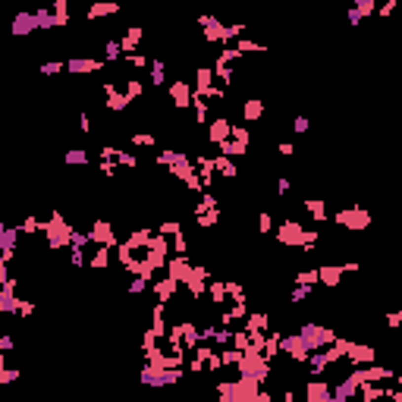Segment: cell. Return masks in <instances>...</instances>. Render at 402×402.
<instances>
[{
    "label": "cell",
    "mask_w": 402,
    "mask_h": 402,
    "mask_svg": "<svg viewBox=\"0 0 402 402\" xmlns=\"http://www.w3.org/2000/svg\"><path fill=\"white\" fill-rule=\"evenodd\" d=\"M88 236H91V242H95V245H107V249H110V245L116 242V236H113V226H110L107 220H98V223L88 229Z\"/></svg>",
    "instance_id": "obj_10"
},
{
    "label": "cell",
    "mask_w": 402,
    "mask_h": 402,
    "mask_svg": "<svg viewBox=\"0 0 402 402\" xmlns=\"http://www.w3.org/2000/svg\"><path fill=\"white\" fill-rule=\"evenodd\" d=\"M179 377H183L179 367H154V365H148L142 371V383L145 387H176Z\"/></svg>",
    "instance_id": "obj_3"
},
{
    "label": "cell",
    "mask_w": 402,
    "mask_h": 402,
    "mask_svg": "<svg viewBox=\"0 0 402 402\" xmlns=\"http://www.w3.org/2000/svg\"><path fill=\"white\" fill-rule=\"evenodd\" d=\"M314 283H321L318 267H311V270H298V273H295V286H314Z\"/></svg>",
    "instance_id": "obj_29"
},
{
    "label": "cell",
    "mask_w": 402,
    "mask_h": 402,
    "mask_svg": "<svg viewBox=\"0 0 402 402\" xmlns=\"http://www.w3.org/2000/svg\"><path fill=\"white\" fill-rule=\"evenodd\" d=\"M371 13H377V3H374V0H358L346 16H349V22H352V25H358L365 16H371Z\"/></svg>",
    "instance_id": "obj_17"
},
{
    "label": "cell",
    "mask_w": 402,
    "mask_h": 402,
    "mask_svg": "<svg viewBox=\"0 0 402 402\" xmlns=\"http://www.w3.org/2000/svg\"><path fill=\"white\" fill-rule=\"evenodd\" d=\"M302 208L314 217V223H324V220H327V204L324 201H302Z\"/></svg>",
    "instance_id": "obj_26"
},
{
    "label": "cell",
    "mask_w": 402,
    "mask_h": 402,
    "mask_svg": "<svg viewBox=\"0 0 402 402\" xmlns=\"http://www.w3.org/2000/svg\"><path fill=\"white\" fill-rule=\"evenodd\" d=\"M176 280L173 277H167V280H157L154 283V295H157V302L160 305H167V302H173V295H176Z\"/></svg>",
    "instance_id": "obj_13"
},
{
    "label": "cell",
    "mask_w": 402,
    "mask_h": 402,
    "mask_svg": "<svg viewBox=\"0 0 402 402\" xmlns=\"http://www.w3.org/2000/svg\"><path fill=\"white\" fill-rule=\"evenodd\" d=\"M396 380H399V387H402V374H396Z\"/></svg>",
    "instance_id": "obj_62"
},
{
    "label": "cell",
    "mask_w": 402,
    "mask_h": 402,
    "mask_svg": "<svg viewBox=\"0 0 402 402\" xmlns=\"http://www.w3.org/2000/svg\"><path fill=\"white\" fill-rule=\"evenodd\" d=\"M142 35H145V32H142V25H132V29L126 32L123 38H119V47H123V54H126V57H129L132 50L139 47V41H142Z\"/></svg>",
    "instance_id": "obj_19"
},
{
    "label": "cell",
    "mask_w": 402,
    "mask_h": 402,
    "mask_svg": "<svg viewBox=\"0 0 402 402\" xmlns=\"http://www.w3.org/2000/svg\"><path fill=\"white\" fill-rule=\"evenodd\" d=\"M126 60H129V63L135 66V70H142V66H148V57H145V54H129Z\"/></svg>",
    "instance_id": "obj_49"
},
{
    "label": "cell",
    "mask_w": 402,
    "mask_h": 402,
    "mask_svg": "<svg viewBox=\"0 0 402 402\" xmlns=\"http://www.w3.org/2000/svg\"><path fill=\"white\" fill-rule=\"evenodd\" d=\"M214 79H220V82H233V70H229V63H223V60H217L214 63Z\"/></svg>",
    "instance_id": "obj_34"
},
{
    "label": "cell",
    "mask_w": 402,
    "mask_h": 402,
    "mask_svg": "<svg viewBox=\"0 0 402 402\" xmlns=\"http://www.w3.org/2000/svg\"><path fill=\"white\" fill-rule=\"evenodd\" d=\"M16 229H19L22 236H35V233H44V223H41L38 217H32V214H29V217L22 220V226H16Z\"/></svg>",
    "instance_id": "obj_28"
},
{
    "label": "cell",
    "mask_w": 402,
    "mask_h": 402,
    "mask_svg": "<svg viewBox=\"0 0 402 402\" xmlns=\"http://www.w3.org/2000/svg\"><path fill=\"white\" fill-rule=\"evenodd\" d=\"M292 129H295L298 135H302V132H308V119H305V116H295V123H292Z\"/></svg>",
    "instance_id": "obj_54"
},
{
    "label": "cell",
    "mask_w": 402,
    "mask_h": 402,
    "mask_svg": "<svg viewBox=\"0 0 402 402\" xmlns=\"http://www.w3.org/2000/svg\"><path fill=\"white\" fill-rule=\"evenodd\" d=\"M35 22H38V29H54V25H63L50 10H35Z\"/></svg>",
    "instance_id": "obj_30"
},
{
    "label": "cell",
    "mask_w": 402,
    "mask_h": 402,
    "mask_svg": "<svg viewBox=\"0 0 402 402\" xmlns=\"http://www.w3.org/2000/svg\"><path fill=\"white\" fill-rule=\"evenodd\" d=\"M119 54H123V47H119V41H107V47H104V60H119Z\"/></svg>",
    "instance_id": "obj_39"
},
{
    "label": "cell",
    "mask_w": 402,
    "mask_h": 402,
    "mask_svg": "<svg viewBox=\"0 0 402 402\" xmlns=\"http://www.w3.org/2000/svg\"><path fill=\"white\" fill-rule=\"evenodd\" d=\"M16 242H19V229L16 226H0V264H10L16 255Z\"/></svg>",
    "instance_id": "obj_6"
},
{
    "label": "cell",
    "mask_w": 402,
    "mask_h": 402,
    "mask_svg": "<svg viewBox=\"0 0 402 402\" xmlns=\"http://www.w3.org/2000/svg\"><path fill=\"white\" fill-rule=\"evenodd\" d=\"M277 151L283 154V157H292V154H295V148H292L289 142H280V145H277Z\"/></svg>",
    "instance_id": "obj_53"
},
{
    "label": "cell",
    "mask_w": 402,
    "mask_h": 402,
    "mask_svg": "<svg viewBox=\"0 0 402 402\" xmlns=\"http://www.w3.org/2000/svg\"><path fill=\"white\" fill-rule=\"evenodd\" d=\"M41 73H44V75H54V73H66V63H44V66H41Z\"/></svg>",
    "instance_id": "obj_48"
},
{
    "label": "cell",
    "mask_w": 402,
    "mask_h": 402,
    "mask_svg": "<svg viewBox=\"0 0 402 402\" xmlns=\"http://www.w3.org/2000/svg\"><path fill=\"white\" fill-rule=\"evenodd\" d=\"M142 82L139 79H129V82H126V98H129V101H135V98H142Z\"/></svg>",
    "instance_id": "obj_37"
},
{
    "label": "cell",
    "mask_w": 402,
    "mask_h": 402,
    "mask_svg": "<svg viewBox=\"0 0 402 402\" xmlns=\"http://www.w3.org/2000/svg\"><path fill=\"white\" fill-rule=\"evenodd\" d=\"M104 95H107V107L110 110H126L132 104V101L126 98V91H116V85H110V82L104 85Z\"/></svg>",
    "instance_id": "obj_14"
},
{
    "label": "cell",
    "mask_w": 402,
    "mask_h": 402,
    "mask_svg": "<svg viewBox=\"0 0 402 402\" xmlns=\"http://www.w3.org/2000/svg\"><path fill=\"white\" fill-rule=\"evenodd\" d=\"M167 267H170V277L176 280V283H189V277H192V261H189V255H176V258H170L167 261Z\"/></svg>",
    "instance_id": "obj_8"
},
{
    "label": "cell",
    "mask_w": 402,
    "mask_h": 402,
    "mask_svg": "<svg viewBox=\"0 0 402 402\" xmlns=\"http://www.w3.org/2000/svg\"><path fill=\"white\" fill-rule=\"evenodd\" d=\"M321 273V283H327V286H339L343 283V264H324V267H318Z\"/></svg>",
    "instance_id": "obj_15"
},
{
    "label": "cell",
    "mask_w": 402,
    "mask_h": 402,
    "mask_svg": "<svg viewBox=\"0 0 402 402\" xmlns=\"http://www.w3.org/2000/svg\"><path fill=\"white\" fill-rule=\"evenodd\" d=\"M233 336H236L233 330H217V336H214V339H217V343L223 346V343H233Z\"/></svg>",
    "instance_id": "obj_50"
},
{
    "label": "cell",
    "mask_w": 402,
    "mask_h": 402,
    "mask_svg": "<svg viewBox=\"0 0 402 402\" xmlns=\"http://www.w3.org/2000/svg\"><path fill=\"white\" fill-rule=\"evenodd\" d=\"M132 145H139V148H154V135L139 132V135H132Z\"/></svg>",
    "instance_id": "obj_41"
},
{
    "label": "cell",
    "mask_w": 402,
    "mask_h": 402,
    "mask_svg": "<svg viewBox=\"0 0 402 402\" xmlns=\"http://www.w3.org/2000/svg\"><path fill=\"white\" fill-rule=\"evenodd\" d=\"M277 192H280V195L289 192V179H286V176H277Z\"/></svg>",
    "instance_id": "obj_57"
},
{
    "label": "cell",
    "mask_w": 402,
    "mask_h": 402,
    "mask_svg": "<svg viewBox=\"0 0 402 402\" xmlns=\"http://www.w3.org/2000/svg\"><path fill=\"white\" fill-rule=\"evenodd\" d=\"M355 393H358V380L352 377V374H349V377L339 383L336 390H333V402H352Z\"/></svg>",
    "instance_id": "obj_16"
},
{
    "label": "cell",
    "mask_w": 402,
    "mask_h": 402,
    "mask_svg": "<svg viewBox=\"0 0 402 402\" xmlns=\"http://www.w3.org/2000/svg\"><path fill=\"white\" fill-rule=\"evenodd\" d=\"M107 264H110V249H107V245H98L95 255L88 258V267H91V270H104Z\"/></svg>",
    "instance_id": "obj_24"
},
{
    "label": "cell",
    "mask_w": 402,
    "mask_h": 402,
    "mask_svg": "<svg viewBox=\"0 0 402 402\" xmlns=\"http://www.w3.org/2000/svg\"><path fill=\"white\" fill-rule=\"evenodd\" d=\"M38 22H35V13H19L13 19V35H29V32H35Z\"/></svg>",
    "instance_id": "obj_18"
},
{
    "label": "cell",
    "mask_w": 402,
    "mask_h": 402,
    "mask_svg": "<svg viewBox=\"0 0 402 402\" xmlns=\"http://www.w3.org/2000/svg\"><path fill=\"white\" fill-rule=\"evenodd\" d=\"M145 286H148V280H145V277H135L132 283H129V292L139 295V292H145Z\"/></svg>",
    "instance_id": "obj_46"
},
{
    "label": "cell",
    "mask_w": 402,
    "mask_h": 402,
    "mask_svg": "<svg viewBox=\"0 0 402 402\" xmlns=\"http://www.w3.org/2000/svg\"><path fill=\"white\" fill-rule=\"evenodd\" d=\"M298 336L305 339V346L311 349V352H318V349H327L336 343V330H330V327H318V324H302V330H298Z\"/></svg>",
    "instance_id": "obj_2"
},
{
    "label": "cell",
    "mask_w": 402,
    "mask_h": 402,
    "mask_svg": "<svg viewBox=\"0 0 402 402\" xmlns=\"http://www.w3.org/2000/svg\"><path fill=\"white\" fill-rule=\"evenodd\" d=\"M167 66H164V60H151V82L154 85H164L167 82Z\"/></svg>",
    "instance_id": "obj_33"
},
{
    "label": "cell",
    "mask_w": 402,
    "mask_h": 402,
    "mask_svg": "<svg viewBox=\"0 0 402 402\" xmlns=\"http://www.w3.org/2000/svg\"><path fill=\"white\" fill-rule=\"evenodd\" d=\"M88 242H91V236H88V233H79V229L73 233V249H85Z\"/></svg>",
    "instance_id": "obj_44"
},
{
    "label": "cell",
    "mask_w": 402,
    "mask_h": 402,
    "mask_svg": "<svg viewBox=\"0 0 402 402\" xmlns=\"http://www.w3.org/2000/svg\"><path fill=\"white\" fill-rule=\"evenodd\" d=\"M333 220H336V223H343L346 229H365V226H371V214H367V211H362V208L339 211Z\"/></svg>",
    "instance_id": "obj_4"
},
{
    "label": "cell",
    "mask_w": 402,
    "mask_h": 402,
    "mask_svg": "<svg viewBox=\"0 0 402 402\" xmlns=\"http://www.w3.org/2000/svg\"><path fill=\"white\" fill-rule=\"evenodd\" d=\"M66 164H88V151H82V148H75V151H70L66 154Z\"/></svg>",
    "instance_id": "obj_38"
},
{
    "label": "cell",
    "mask_w": 402,
    "mask_h": 402,
    "mask_svg": "<svg viewBox=\"0 0 402 402\" xmlns=\"http://www.w3.org/2000/svg\"><path fill=\"white\" fill-rule=\"evenodd\" d=\"M242 116H245V123H258V119L264 116V101H245L242 104Z\"/></svg>",
    "instance_id": "obj_22"
},
{
    "label": "cell",
    "mask_w": 402,
    "mask_h": 402,
    "mask_svg": "<svg viewBox=\"0 0 402 402\" xmlns=\"http://www.w3.org/2000/svg\"><path fill=\"white\" fill-rule=\"evenodd\" d=\"M211 82H214V70H211V66H201V70H198V79H195V85H198V91H195V95L208 98L211 88H214Z\"/></svg>",
    "instance_id": "obj_21"
},
{
    "label": "cell",
    "mask_w": 402,
    "mask_h": 402,
    "mask_svg": "<svg viewBox=\"0 0 402 402\" xmlns=\"http://www.w3.org/2000/svg\"><path fill=\"white\" fill-rule=\"evenodd\" d=\"M346 358H352V365H374L377 362V352L365 343H346Z\"/></svg>",
    "instance_id": "obj_7"
},
{
    "label": "cell",
    "mask_w": 402,
    "mask_h": 402,
    "mask_svg": "<svg viewBox=\"0 0 402 402\" xmlns=\"http://www.w3.org/2000/svg\"><path fill=\"white\" fill-rule=\"evenodd\" d=\"M280 352H289V358L292 362H308L314 352L305 346V339L302 336H283V343H280Z\"/></svg>",
    "instance_id": "obj_5"
},
{
    "label": "cell",
    "mask_w": 402,
    "mask_h": 402,
    "mask_svg": "<svg viewBox=\"0 0 402 402\" xmlns=\"http://www.w3.org/2000/svg\"><path fill=\"white\" fill-rule=\"evenodd\" d=\"M387 324H390V327H399V324H402V311H390L387 314Z\"/></svg>",
    "instance_id": "obj_55"
},
{
    "label": "cell",
    "mask_w": 402,
    "mask_h": 402,
    "mask_svg": "<svg viewBox=\"0 0 402 402\" xmlns=\"http://www.w3.org/2000/svg\"><path fill=\"white\" fill-rule=\"evenodd\" d=\"M358 393H362V402H377V399H383V396H390V390L380 387V383H362Z\"/></svg>",
    "instance_id": "obj_20"
},
{
    "label": "cell",
    "mask_w": 402,
    "mask_h": 402,
    "mask_svg": "<svg viewBox=\"0 0 402 402\" xmlns=\"http://www.w3.org/2000/svg\"><path fill=\"white\" fill-rule=\"evenodd\" d=\"M192 110H195V119H198V126H204L208 123V104H204V98L201 95H195V101H192Z\"/></svg>",
    "instance_id": "obj_32"
},
{
    "label": "cell",
    "mask_w": 402,
    "mask_h": 402,
    "mask_svg": "<svg viewBox=\"0 0 402 402\" xmlns=\"http://www.w3.org/2000/svg\"><path fill=\"white\" fill-rule=\"evenodd\" d=\"M0 349H3V352H10V349H13V336H10V333L0 336Z\"/></svg>",
    "instance_id": "obj_58"
},
{
    "label": "cell",
    "mask_w": 402,
    "mask_h": 402,
    "mask_svg": "<svg viewBox=\"0 0 402 402\" xmlns=\"http://www.w3.org/2000/svg\"><path fill=\"white\" fill-rule=\"evenodd\" d=\"M116 164H126V167H139V160H135V154H126V151H119V154H116Z\"/></svg>",
    "instance_id": "obj_47"
},
{
    "label": "cell",
    "mask_w": 402,
    "mask_h": 402,
    "mask_svg": "<svg viewBox=\"0 0 402 402\" xmlns=\"http://www.w3.org/2000/svg\"><path fill=\"white\" fill-rule=\"evenodd\" d=\"M311 289H314V286H295L292 292H289V302H305V298L311 295Z\"/></svg>",
    "instance_id": "obj_40"
},
{
    "label": "cell",
    "mask_w": 402,
    "mask_h": 402,
    "mask_svg": "<svg viewBox=\"0 0 402 402\" xmlns=\"http://www.w3.org/2000/svg\"><path fill=\"white\" fill-rule=\"evenodd\" d=\"M183 233V226H179V220H167V223H160V236H179Z\"/></svg>",
    "instance_id": "obj_36"
},
{
    "label": "cell",
    "mask_w": 402,
    "mask_h": 402,
    "mask_svg": "<svg viewBox=\"0 0 402 402\" xmlns=\"http://www.w3.org/2000/svg\"><path fill=\"white\" fill-rule=\"evenodd\" d=\"M245 145H249L245 139H236V135H233L229 142H223V145H220V151H223V157H239V154H245V151H249Z\"/></svg>",
    "instance_id": "obj_23"
},
{
    "label": "cell",
    "mask_w": 402,
    "mask_h": 402,
    "mask_svg": "<svg viewBox=\"0 0 402 402\" xmlns=\"http://www.w3.org/2000/svg\"><path fill=\"white\" fill-rule=\"evenodd\" d=\"M393 10H396V0H387V3H383L380 10H377V13H380V16H390Z\"/></svg>",
    "instance_id": "obj_59"
},
{
    "label": "cell",
    "mask_w": 402,
    "mask_h": 402,
    "mask_svg": "<svg viewBox=\"0 0 402 402\" xmlns=\"http://www.w3.org/2000/svg\"><path fill=\"white\" fill-rule=\"evenodd\" d=\"M270 229H273V217L264 211L261 217H258V233H270Z\"/></svg>",
    "instance_id": "obj_42"
},
{
    "label": "cell",
    "mask_w": 402,
    "mask_h": 402,
    "mask_svg": "<svg viewBox=\"0 0 402 402\" xmlns=\"http://www.w3.org/2000/svg\"><path fill=\"white\" fill-rule=\"evenodd\" d=\"M220 220V211H211V214H201L198 217V226H214Z\"/></svg>",
    "instance_id": "obj_45"
},
{
    "label": "cell",
    "mask_w": 402,
    "mask_h": 402,
    "mask_svg": "<svg viewBox=\"0 0 402 402\" xmlns=\"http://www.w3.org/2000/svg\"><path fill=\"white\" fill-rule=\"evenodd\" d=\"M214 170H217L220 176H236V164L229 157H223V154H220V157H214Z\"/></svg>",
    "instance_id": "obj_31"
},
{
    "label": "cell",
    "mask_w": 402,
    "mask_h": 402,
    "mask_svg": "<svg viewBox=\"0 0 402 402\" xmlns=\"http://www.w3.org/2000/svg\"><path fill=\"white\" fill-rule=\"evenodd\" d=\"M73 233L75 229L63 220L60 211H50V220L44 223V236L50 242V249H63V245H73Z\"/></svg>",
    "instance_id": "obj_1"
},
{
    "label": "cell",
    "mask_w": 402,
    "mask_h": 402,
    "mask_svg": "<svg viewBox=\"0 0 402 402\" xmlns=\"http://www.w3.org/2000/svg\"><path fill=\"white\" fill-rule=\"evenodd\" d=\"M16 377H19V371H16V367H0V383H3V387H6V383H13Z\"/></svg>",
    "instance_id": "obj_43"
},
{
    "label": "cell",
    "mask_w": 402,
    "mask_h": 402,
    "mask_svg": "<svg viewBox=\"0 0 402 402\" xmlns=\"http://www.w3.org/2000/svg\"><path fill=\"white\" fill-rule=\"evenodd\" d=\"M101 66H104V60H88V57H75L66 63V73L73 75H88V73H98Z\"/></svg>",
    "instance_id": "obj_11"
},
{
    "label": "cell",
    "mask_w": 402,
    "mask_h": 402,
    "mask_svg": "<svg viewBox=\"0 0 402 402\" xmlns=\"http://www.w3.org/2000/svg\"><path fill=\"white\" fill-rule=\"evenodd\" d=\"M119 13V3H91L88 6V19H98V16H113Z\"/></svg>",
    "instance_id": "obj_27"
},
{
    "label": "cell",
    "mask_w": 402,
    "mask_h": 402,
    "mask_svg": "<svg viewBox=\"0 0 402 402\" xmlns=\"http://www.w3.org/2000/svg\"><path fill=\"white\" fill-rule=\"evenodd\" d=\"M283 402H295V393H292V390H286V393H283Z\"/></svg>",
    "instance_id": "obj_61"
},
{
    "label": "cell",
    "mask_w": 402,
    "mask_h": 402,
    "mask_svg": "<svg viewBox=\"0 0 402 402\" xmlns=\"http://www.w3.org/2000/svg\"><path fill=\"white\" fill-rule=\"evenodd\" d=\"M267 324H270L267 314H264V311H255V314H249V318H245V330H249V333H255V330L264 333V330H267Z\"/></svg>",
    "instance_id": "obj_25"
},
{
    "label": "cell",
    "mask_w": 402,
    "mask_h": 402,
    "mask_svg": "<svg viewBox=\"0 0 402 402\" xmlns=\"http://www.w3.org/2000/svg\"><path fill=\"white\" fill-rule=\"evenodd\" d=\"M19 314H22V318L35 314V302H25V298H22V305H19Z\"/></svg>",
    "instance_id": "obj_52"
},
{
    "label": "cell",
    "mask_w": 402,
    "mask_h": 402,
    "mask_svg": "<svg viewBox=\"0 0 402 402\" xmlns=\"http://www.w3.org/2000/svg\"><path fill=\"white\" fill-rule=\"evenodd\" d=\"M167 91H170V98H173V104L183 110V107H189L195 95H192V88H189V82H183V79H176V82H170L167 85Z\"/></svg>",
    "instance_id": "obj_9"
},
{
    "label": "cell",
    "mask_w": 402,
    "mask_h": 402,
    "mask_svg": "<svg viewBox=\"0 0 402 402\" xmlns=\"http://www.w3.org/2000/svg\"><path fill=\"white\" fill-rule=\"evenodd\" d=\"M79 129H82V132H91V116H88V113L79 116Z\"/></svg>",
    "instance_id": "obj_56"
},
{
    "label": "cell",
    "mask_w": 402,
    "mask_h": 402,
    "mask_svg": "<svg viewBox=\"0 0 402 402\" xmlns=\"http://www.w3.org/2000/svg\"><path fill=\"white\" fill-rule=\"evenodd\" d=\"M211 298H214L217 305L226 298V280H217V283H211Z\"/></svg>",
    "instance_id": "obj_35"
},
{
    "label": "cell",
    "mask_w": 402,
    "mask_h": 402,
    "mask_svg": "<svg viewBox=\"0 0 402 402\" xmlns=\"http://www.w3.org/2000/svg\"><path fill=\"white\" fill-rule=\"evenodd\" d=\"M70 261H73V267H82V264H85V255H82V249H73Z\"/></svg>",
    "instance_id": "obj_51"
},
{
    "label": "cell",
    "mask_w": 402,
    "mask_h": 402,
    "mask_svg": "<svg viewBox=\"0 0 402 402\" xmlns=\"http://www.w3.org/2000/svg\"><path fill=\"white\" fill-rule=\"evenodd\" d=\"M208 139L220 148L223 142L233 139V123H229V119H214V123H211V132H208Z\"/></svg>",
    "instance_id": "obj_12"
},
{
    "label": "cell",
    "mask_w": 402,
    "mask_h": 402,
    "mask_svg": "<svg viewBox=\"0 0 402 402\" xmlns=\"http://www.w3.org/2000/svg\"><path fill=\"white\" fill-rule=\"evenodd\" d=\"M258 402H270V393H267V390H261V393H258Z\"/></svg>",
    "instance_id": "obj_60"
}]
</instances>
